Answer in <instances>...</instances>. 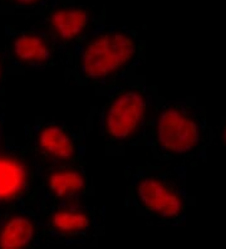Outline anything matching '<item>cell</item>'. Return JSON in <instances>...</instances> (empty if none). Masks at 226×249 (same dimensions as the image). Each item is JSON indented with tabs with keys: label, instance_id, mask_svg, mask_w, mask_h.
<instances>
[{
	"label": "cell",
	"instance_id": "7c38bea8",
	"mask_svg": "<svg viewBox=\"0 0 226 249\" xmlns=\"http://www.w3.org/2000/svg\"><path fill=\"white\" fill-rule=\"evenodd\" d=\"M20 3H24V4H30V3H34L35 0H19Z\"/></svg>",
	"mask_w": 226,
	"mask_h": 249
},
{
	"label": "cell",
	"instance_id": "6da1fadb",
	"mask_svg": "<svg viewBox=\"0 0 226 249\" xmlns=\"http://www.w3.org/2000/svg\"><path fill=\"white\" fill-rule=\"evenodd\" d=\"M135 44L124 34H111L94 40L87 48L83 66L88 76L98 78L113 72L131 59Z\"/></svg>",
	"mask_w": 226,
	"mask_h": 249
},
{
	"label": "cell",
	"instance_id": "3957f363",
	"mask_svg": "<svg viewBox=\"0 0 226 249\" xmlns=\"http://www.w3.org/2000/svg\"><path fill=\"white\" fill-rule=\"evenodd\" d=\"M145 113V101L139 93L128 92L112 105L107 117V127L117 139L130 136L141 122Z\"/></svg>",
	"mask_w": 226,
	"mask_h": 249
},
{
	"label": "cell",
	"instance_id": "52a82bcc",
	"mask_svg": "<svg viewBox=\"0 0 226 249\" xmlns=\"http://www.w3.org/2000/svg\"><path fill=\"white\" fill-rule=\"evenodd\" d=\"M40 145L47 151L62 159H68L73 155L74 149L68 135L62 128L51 126L40 134Z\"/></svg>",
	"mask_w": 226,
	"mask_h": 249
},
{
	"label": "cell",
	"instance_id": "30bf717a",
	"mask_svg": "<svg viewBox=\"0 0 226 249\" xmlns=\"http://www.w3.org/2000/svg\"><path fill=\"white\" fill-rule=\"evenodd\" d=\"M23 173L17 165L0 160V195H10L21 185Z\"/></svg>",
	"mask_w": 226,
	"mask_h": 249
},
{
	"label": "cell",
	"instance_id": "8fae6325",
	"mask_svg": "<svg viewBox=\"0 0 226 249\" xmlns=\"http://www.w3.org/2000/svg\"><path fill=\"white\" fill-rule=\"evenodd\" d=\"M53 224L62 231H77L87 228L89 220L85 214L60 212L53 216Z\"/></svg>",
	"mask_w": 226,
	"mask_h": 249
},
{
	"label": "cell",
	"instance_id": "5b68a950",
	"mask_svg": "<svg viewBox=\"0 0 226 249\" xmlns=\"http://www.w3.org/2000/svg\"><path fill=\"white\" fill-rule=\"evenodd\" d=\"M33 237V225L25 218H13L4 227L0 235V247L3 249H17L27 246Z\"/></svg>",
	"mask_w": 226,
	"mask_h": 249
},
{
	"label": "cell",
	"instance_id": "7a4b0ae2",
	"mask_svg": "<svg viewBox=\"0 0 226 249\" xmlns=\"http://www.w3.org/2000/svg\"><path fill=\"white\" fill-rule=\"evenodd\" d=\"M158 140L169 151L186 152L199 140V131L195 122L178 111L169 109L158 121Z\"/></svg>",
	"mask_w": 226,
	"mask_h": 249
},
{
	"label": "cell",
	"instance_id": "8992f818",
	"mask_svg": "<svg viewBox=\"0 0 226 249\" xmlns=\"http://www.w3.org/2000/svg\"><path fill=\"white\" fill-rule=\"evenodd\" d=\"M52 23L63 38L72 39L83 31L87 14L82 10H59L53 14Z\"/></svg>",
	"mask_w": 226,
	"mask_h": 249
},
{
	"label": "cell",
	"instance_id": "277c9868",
	"mask_svg": "<svg viewBox=\"0 0 226 249\" xmlns=\"http://www.w3.org/2000/svg\"><path fill=\"white\" fill-rule=\"evenodd\" d=\"M139 194L148 209L166 218L176 216L182 209L180 197L167 190L157 180H143L139 186Z\"/></svg>",
	"mask_w": 226,
	"mask_h": 249
},
{
	"label": "cell",
	"instance_id": "ba28073f",
	"mask_svg": "<svg viewBox=\"0 0 226 249\" xmlns=\"http://www.w3.org/2000/svg\"><path fill=\"white\" fill-rule=\"evenodd\" d=\"M15 54L23 61L43 62L49 55V51L40 38L34 36H23L15 40Z\"/></svg>",
	"mask_w": 226,
	"mask_h": 249
},
{
	"label": "cell",
	"instance_id": "9c48e42d",
	"mask_svg": "<svg viewBox=\"0 0 226 249\" xmlns=\"http://www.w3.org/2000/svg\"><path fill=\"white\" fill-rule=\"evenodd\" d=\"M52 190L58 195V196H64L70 193L79 192L85 186V180L78 173H57L53 174L49 180Z\"/></svg>",
	"mask_w": 226,
	"mask_h": 249
},
{
	"label": "cell",
	"instance_id": "4fadbf2b",
	"mask_svg": "<svg viewBox=\"0 0 226 249\" xmlns=\"http://www.w3.org/2000/svg\"><path fill=\"white\" fill-rule=\"evenodd\" d=\"M225 140H226V131H225Z\"/></svg>",
	"mask_w": 226,
	"mask_h": 249
}]
</instances>
